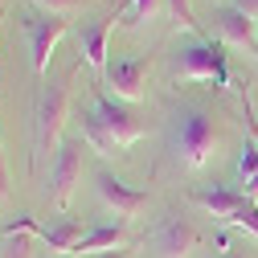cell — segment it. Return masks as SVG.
Here are the masks:
<instances>
[{"label": "cell", "instance_id": "cell-18", "mask_svg": "<svg viewBox=\"0 0 258 258\" xmlns=\"http://www.w3.org/2000/svg\"><path fill=\"white\" fill-rule=\"evenodd\" d=\"M0 234H33V238H41V234H45V225H37L29 213H17V217H9L5 225H0Z\"/></svg>", "mask_w": 258, "mask_h": 258}, {"label": "cell", "instance_id": "cell-11", "mask_svg": "<svg viewBox=\"0 0 258 258\" xmlns=\"http://www.w3.org/2000/svg\"><path fill=\"white\" fill-rule=\"evenodd\" d=\"M94 107L103 111V119H107V127H111V132H115V140L123 144V152L132 148L136 140H144V123H140L132 111H127L119 99H111V94H103V90H99V94H94Z\"/></svg>", "mask_w": 258, "mask_h": 258}, {"label": "cell", "instance_id": "cell-10", "mask_svg": "<svg viewBox=\"0 0 258 258\" xmlns=\"http://www.w3.org/2000/svg\"><path fill=\"white\" fill-rule=\"evenodd\" d=\"M119 17H103V21H86L78 29V49H82V61L94 70V74H107V45H111V33H115Z\"/></svg>", "mask_w": 258, "mask_h": 258}, {"label": "cell", "instance_id": "cell-25", "mask_svg": "<svg viewBox=\"0 0 258 258\" xmlns=\"http://www.w3.org/2000/svg\"><path fill=\"white\" fill-rule=\"evenodd\" d=\"M242 192H246L250 201H258V176H254V180H246V188H242Z\"/></svg>", "mask_w": 258, "mask_h": 258}, {"label": "cell", "instance_id": "cell-20", "mask_svg": "<svg viewBox=\"0 0 258 258\" xmlns=\"http://www.w3.org/2000/svg\"><path fill=\"white\" fill-rule=\"evenodd\" d=\"M29 5H37L41 13H61V17H70L74 9L86 5V0H29Z\"/></svg>", "mask_w": 258, "mask_h": 258}, {"label": "cell", "instance_id": "cell-22", "mask_svg": "<svg viewBox=\"0 0 258 258\" xmlns=\"http://www.w3.org/2000/svg\"><path fill=\"white\" fill-rule=\"evenodd\" d=\"M0 197H9V164H5V148H0Z\"/></svg>", "mask_w": 258, "mask_h": 258}, {"label": "cell", "instance_id": "cell-15", "mask_svg": "<svg viewBox=\"0 0 258 258\" xmlns=\"http://www.w3.org/2000/svg\"><path fill=\"white\" fill-rule=\"evenodd\" d=\"M33 234H0V258H33Z\"/></svg>", "mask_w": 258, "mask_h": 258}, {"label": "cell", "instance_id": "cell-7", "mask_svg": "<svg viewBox=\"0 0 258 258\" xmlns=\"http://www.w3.org/2000/svg\"><path fill=\"white\" fill-rule=\"evenodd\" d=\"M94 192H99V201H103L119 221H127V217H136V213L148 209V192L123 184V180H119L115 172H107V168L94 172Z\"/></svg>", "mask_w": 258, "mask_h": 258}, {"label": "cell", "instance_id": "cell-13", "mask_svg": "<svg viewBox=\"0 0 258 258\" xmlns=\"http://www.w3.org/2000/svg\"><path fill=\"white\" fill-rule=\"evenodd\" d=\"M119 246H132L127 242V230L123 221L115 225H94V230H86L74 246V258H94V254H107V250H119Z\"/></svg>", "mask_w": 258, "mask_h": 258}, {"label": "cell", "instance_id": "cell-24", "mask_svg": "<svg viewBox=\"0 0 258 258\" xmlns=\"http://www.w3.org/2000/svg\"><path fill=\"white\" fill-rule=\"evenodd\" d=\"M94 258H132V246H119V250H107V254H94Z\"/></svg>", "mask_w": 258, "mask_h": 258}, {"label": "cell", "instance_id": "cell-2", "mask_svg": "<svg viewBox=\"0 0 258 258\" xmlns=\"http://www.w3.org/2000/svg\"><path fill=\"white\" fill-rule=\"evenodd\" d=\"M82 66V61H78ZM78 66L70 70V74H61V78H45L41 82V94H37V111H33V119H37V152H33V164L41 156H57V148H61V127H66V115H70V82H74V74H78Z\"/></svg>", "mask_w": 258, "mask_h": 258}, {"label": "cell", "instance_id": "cell-17", "mask_svg": "<svg viewBox=\"0 0 258 258\" xmlns=\"http://www.w3.org/2000/svg\"><path fill=\"white\" fill-rule=\"evenodd\" d=\"M238 176H242V180H254V176H258V140H254V136H246V144H242V152H238Z\"/></svg>", "mask_w": 258, "mask_h": 258}, {"label": "cell", "instance_id": "cell-16", "mask_svg": "<svg viewBox=\"0 0 258 258\" xmlns=\"http://www.w3.org/2000/svg\"><path fill=\"white\" fill-rule=\"evenodd\" d=\"M160 9H164V0H127V9H123V25H144V21H152Z\"/></svg>", "mask_w": 258, "mask_h": 258}, {"label": "cell", "instance_id": "cell-8", "mask_svg": "<svg viewBox=\"0 0 258 258\" xmlns=\"http://www.w3.org/2000/svg\"><path fill=\"white\" fill-rule=\"evenodd\" d=\"M103 82L115 90V99L119 103H140L144 94H148V57H115L107 61V74Z\"/></svg>", "mask_w": 258, "mask_h": 258}, {"label": "cell", "instance_id": "cell-9", "mask_svg": "<svg viewBox=\"0 0 258 258\" xmlns=\"http://www.w3.org/2000/svg\"><path fill=\"white\" fill-rule=\"evenodd\" d=\"M152 242H156L160 258H188L192 250H197V242H201V238H197V230H192V221H188V217L168 213L164 221L156 225Z\"/></svg>", "mask_w": 258, "mask_h": 258}, {"label": "cell", "instance_id": "cell-6", "mask_svg": "<svg viewBox=\"0 0 258 258\" xmlns=\"http://www.w3.org/2000/svg\"><path fill=\"white\" fill-rule=\"evenodd\" d=\"M82 144L86 140H61L53 164H49V197L57 209H66V201L74 197V188L82 180Z\"/></svg>", "mask_w": 258, "mask_h": 258}, {"label": "cell", "instance_id": "cell-19", "mask_svg": "<svg viewBox=\"0 0 258 258\" xmlns=\"http://www.w3.org/2000/svg\"><path fill=\"white\" fill-rule=\"evenodd\" d=\"M168 9H172V17H176L180 25H188L197 37H205V29H201L197 21H192V5H188V0H168Z\"/></svg>", "mask_w": 258, "mask_h": 258}, {"label": "cell", "instance_id": "cell-14", "mask_svg": "<svg viewBox=\"0 0 258 258\" xmlns=\"http://www.w3.org/2000/svg\"><path fill=\"white\" fill-rule=\"evenodd\" d=\"M86 230L78 225V217H61L57 225H45V234H41V242L53 250V254H74V246H78V238H82Z\"/></svg>", "mask_w": 258, "mask_h": 258}, {"label": "cell", "instance_id": "cell-5", "mask_svg": "<svg viewBox=\"0 0 258 258\" xmlns=\"http://www.w3.org/2000/svg\"><path fill=\"white\" fill-rule=\"evenodd\" d=\"M25 33H29V57H33V74L45 82L49 74V57L57 49V41L70 33V21L61 17V13H29L25 17Z\"/></svg>", "mask_w": 258, "mask_h": 258}, {"label": "cell", "instance_id": "cell-4", "mask_svg": "<svg viewBox=\"0 0 258 258\" xmlns=\"http://www.w3.org/2000/svg\"><path fill=\"white\" fill-rule=\"evenodd\" d=\"M192 201H197L205 213H213L217 221L238 225V230H246V234L258 238V201H250L242 188H230V184L197 188V192H192Z\"/></svg>", "mask_w": 258, "mask_h": 258}, {"label": "cell", "instance_id": "cell-21", "mask_svg": "<svg viewBox=\"0 0 258 258\" xmlns=\"http://www.w3.org/2000/svg\"><path fill=\"white\" fill-rule=\"evenodd\" d=\"M217 258H246V254H238V250L230 246V238H225V234H217Z\"/></svg>", "mask_w": 258, "mask_h": 258}, {"label": "cell", "instance_id": "cell-23", "mask_svg": "<svg viewBox=\"0 0 258 258\" xmlns=\"http://www.w3.org/2000/svg\"><path fill=\"white\" fill-rule=\"evenodd\" d=\"M234 9H242L250 21H258V0H234Z\"/></svg>", "mask_w": 258, "mask_h": 258}, {"label": "cell", "instance_id": "cell-26", "mask_svg": "<svg viewBox=\"0 0 258 258\" xmlns=\"http://www.w3.org/2000/svg\"><path fill=\"white\" fill-rule=\"evenodd\" d=\"M254 29H258V21H254Z\"/></svg>", "mask_w": 258, "mask_h": 258}, {"label": "cell", "instance_id": "cell-1", "mask_svg": "<svg viewBox=\"0 0 258 258\" xmlns=\"http://www.w3.org/2000/svg\"><path fill=\"white\" fill-rule=\"evenodd\" d=\"M172 156L188 172L205 168L217 156V123L205 107H180L172 115Z\"/></svg>", "mask_w": 258, "mask_h": 258}, {"label": "cell", "instance_id": "cell-3", "mask_svg": "<svg viewBox=\"0 0 258 258\" xmlns=\"http://www.w3.org/2000/svg\"><path fill=\"white\" fill-rule=\"evenodd\" d=\"M176 78L180 82H213L217 90H225V86H230V61H225L221 41H213L205 33L192 45H184L180 61H176Z\"/></svg>", "mask_w": 258, "mask_h": 258}, {"label": "cell", "instance_id": "cell-12", "mask_svg": "<svg viewBox=\"0 0 258 258\" xmlns=\"http://www.w3.org/2000/svg\"><path fill=\"white\" fill-rule=\"evenodd\" d=\"M78 119H82V140L99 152V156H119V152H123V144L115 140V132L107 127V119H103L99 107H82Z\"/></svg>", "mask_w": 258, "mask_h": 258}]
</instances>
